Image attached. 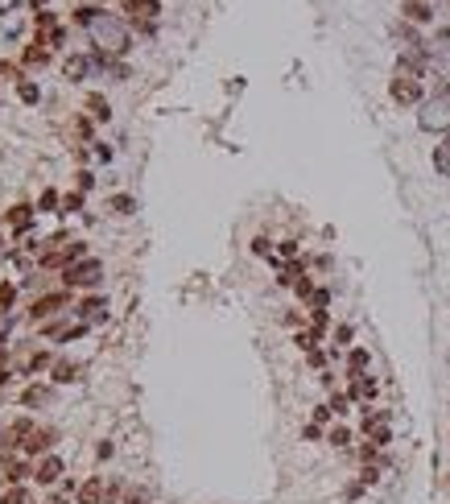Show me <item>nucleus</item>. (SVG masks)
Segmentation results:
<instances>
[{
	"mask_svg": "<svg viewBox=\"0 0 450 504\" xmlns=\"http://www.w3.org/2000/svg\"><path fill=\"white\" fill-rule=\"evenodd\" d=\"M70 302H74V290H45V294H37L33 302H29V310H25V319L29 323H50L54 314H62V310H70Z\"/></svg>",
	"mask_w": 450,
	"mask_h": 504,
	"instance_id": "nucleus-1",
	"label": "nucleus"
},
{
	"mask_svg": "<svg viewBox=\"0 0 450 504\" xmlns=\"http://www.w3.org/2000/svg\"><path fill=\"white\" fill-rule=\"evenodd\" d=\"M66 290H95L99 281H103V261L99 256H83V261H74L70 269H62V277H58Z\"/></svg>",
	"mask_w": 450,
	"mask_h": 504,
	"instance_id": "nucleus-2",
	"label": "nucleus"
},
{
	"mask_svg": "<svg viewBox=\"0 0 450 504\" xmlns=\"http://www.w3.org/2000/svg\"><path fill=\"white\" fill-rule=\"evenodd\" d=\"M389 99H393L397 108H422V103H426V87H422V79H413V74H393V79H389Z\"/></svg>",
	"mask_w": 450,
	"mask_h": 504,
	"instance_id": "nucleus-3",
	"label": "nucleus"
},
{
	"mask_svg": "<svg viewBox=\"0 0 450 504\" xmlns=\"http://www.w3.org/2000/svg\"><path fill=\"white\" fill-rule=\"evenodd\" d=\"M418 124L426 132H450V99H442V95L426 99L422 112H418Z\"/></svg>",
	"mask_w": 450,
	"mask_h": 504,
	"instance_id": "nucleus-4",
	"label": "nucleus"
},
{
	"mask_svg": "<svg viewBox=\"0 0 450 504\" xmlns=\"http://www.w3.org/2000/svg\"><path fill=\"white\" fill-rule=\"evenodd\" d=\"M33 480V459L29 455H4L0 459V484L12 488V484H29Z\"/></svg>",
	"mask_w": 450,
	"mask_h": 504,
	"instance_id": "nucleus-5",
	"label": "nucleus"
},
{
	"mask_svg": "<svg viewBox=\"0 0 450 504\" xmlns=\"http://www.w3.org/2000/svg\"><path fill=\"white\" fill-rule=\"evenodd\" d=\"M62 476H66L62 455H41V459H33V484H37V488H54V484H62Z\"/></svg>",
	"mask_w": 450,
	"mask_h": 504,
	"instance_id": "nucleus-6",
	"label": "nucleus"
},
{
	"mask_svg": "<svg viewBox=\"0 0 450 504\" xmlns=\"http://www.w3.org/2000/svg\"><path fill=\"white\" fill-rule=\"evenodd\" d=\"M58 439H62V434H58L54 426H37V430H33V434L25 439V451H21V455H29V459H41V455H54V447H58Z\"/></svg>",
	"mask_w": 450,
	"mask_h": 504,
	"instance_id": "nucleus-7",
	"label": "nucleus"
},
{
	"mask_svg": "<svg viewBox=\"0 0 450 504\" xmlns=\"http://www.w3.org/2000/svg\"><path fill=\"white\" fill-rule=\"evenodd\" d=\"M33 219H37V207H33V203H17V207H8V211H4V219H0V228H8V232H17V236H25Z\"/></svg>",
	"mask_w": 450,
	"mask_h": 504,
	"instance_id": "nucleus-8",
	"label": "nucleus"
},
{
	"mask_svg": "<svg viewBox=\"0 0 450 504\" xmlns=\"http://www.w3.org/2000/svg\"><path fill=\"white\" fill-rule=\"evenodd\" d=\"M124 17H128V25H157L161 4L157 0H124Z\"/></svg>",
	"mask_w": 450,
	"mask_h": 504,
	"instance_id": "nucleus-9",
	"label": "nucleus"
},
{
	"mask_svg": "<svg viewBox=\"0 0 450 504\" xmlns=\"http://www.w3.org/2000/svg\"><path fill=\"white\" fill-rule=\"evenodd\" d=\"M54 360H58V356H54L50 347H33V352H25V364H21V372H25V376H37V372H45V376H50Z\"/></svg>",
	"mask_w": 450,
	"mask_h": 504,
	"instance_id": "nucleus-10",
	"label": "nucleus"
},
{
	"mask_svg": "<svg viewBox=\"0 0 450 504\" xmlns=\"http://www.w3.org/2000/svg\"><path fill=\"white\" fill-rule=\"evenodd\" d=\"M54 393H58V385H37V381H33V385H25V389H21V405H25V410L50 405V401H54Z\"/></svg>",
	"mask_w": 450,
	"mask_h": 504,
	"instance_id": "nucleus-11",
	"label": "nucleus"
},
{
	"mask_svg": "<svg viewBox=\"0 0 450 504\" xmlns=\"http://www.w3.org/2000/svg\"><path fill=\"white\" fill-rule=\"evenodd\" d=\"M401 21H409V25H430V21H434V4H430V0H401Z\"/></svg>",
	"mask_w": 450,
	"mask_h": 504,
	"instance_id": "nucleus-12",
	"label": "nucleus"
},
{
	"mask_svg": "<svg viewBox=\"0 0 450 504\" xmlns=\"http://www.w3.org/2000/svg\"><path fill=\"white\" fill-rule=\"evenodd\" d=\"M103 492H108V480L103 476H87L74 492V504H103Z\"/></svg>",
	"mask_w": 450,
	"mask_h": 504,
	"instance_id": "nucleus-13",
	"label": "nucleus"
},
{
	"mask_svg": "<svg viewBox=\"0 0 450 504\" xmlns=\"http://www.w3.org/2000/svg\"><path fill=\"white\" fill-rule=\"evenodd\" d=\"M50 54H54V50H50L45 33H37V37L21 50V62H25V66H45V62H50Z\"/></svg>",
	"mask_w": 450,
	"mask_h": 504,
	"instance_id": "nucleus-14",
	"label": "nucleus"
},
{
	"mask_svg": "<svg viewBox=\"0 0 450 504\" xmlns=\"http://www.w3.org/2000/svg\"><path fill=\"white\" fill-rule=\"evenodd\" d=\"M79 372H83V364H79V360L58 356V360H54V368H50V385H74V381H79Z\"/></svg>",
	"mask_w": 450,
	"mask_h": 504,
	"instance_id": "nucleus-15",
	"label": "nucleus"
},
{
	"mask_svg": "<svg viewBox=\"0 0 450 504\" xmlns=\"http://www.w3.org/2000/svg\"><path fill=\"white\" fill-rule=\"evenodd\" d=\"M91 66H95V62H91V54H70V58L62 62V74H66L70 83H79V79H87V74H91Z\"/></svg>",
	"mask_w": 450,
	"mask_h": 504,
	"instance_id": "nucleus-16",
	"label": "nucleus"
},
{
	"mask_svg": "<svg viewBox=\"0 0 450 504\" xmlns=\"http://www.w3.org/2000/svg\"><path fill=\"white\" fill-rule=\"evenodd\" d=\"M74 314H79L83 323H103V319H108V298H83Z\"/></svg>",
	"mask_w": 450,
	"mask_h": 504,
	"instance_id": "nucleus-17",
	"label": "nucleus"
},
{
	"mask_svg": "<svg viewBox=\"0 0 450 504\" xmlns=\"http://www.w3.org/2000/svg\"><path fill=\"white\" fill-rule=\"evenodd\" d=\"M83 108H87V116H91V120H99V124H108V120H112V103H108L99 91H91V95L83 99Z\"/></svg>",
	"mask_w": 450,
	"mask_h": 504,
	"instance_id": "nucleus-18",
	"label": "nucleus"
},
{
	"mask_svg": "<svg viewBox=\"0 0 450 504\" xmlns=\"http://www.w3.org/2000/svg\"><path fill=\"white\" fill-rule=\"evenodd\" d=\"M0 504H37L29 484H12V488H0Z\"/></svg>",
	"mask_w": 450,
	"mask_h": 504,
	"instance_id": "nucleus-19",
	"label": "nucleus"
},
{
	"mask_svg": "<svg viewBox=\"0 0 450 504\" xmlns=\"http://www.w3.org/2000/svg\"><path fill=\"white\" fill-rule=\"evenodd\" d=\"M368 364H372L368 347H347V376H364V372H368Z\"/></svg>",
	"mask_w": 450,
	"mask_h": 504,
	"instance_id": "nucleus-20",
	"label": "nucleus"
},
{
	"mask_svg": "<svg viewBox=\"0 0 450 504\" xmlns=\"http://www.w3.org/2000/svg\"><path fill=\"white\" fill-rule=\"evenodd\" d=\"M351 397H356V401H372V397H376V381H372L368 372H364V376H351Z\"/></svg>",
	"mask_w": 450,
	"mask_h": 504,
	"instance_id": "nucleus-21",
	"label": "nucleus"
},
{
	"mask_svg": "<svg viewBox=\"0 0 450 504\" xmlns=\"http://www.w3.org/2000/svg\"><path fill=\"white\" fill-rule=\"evenodd\" d=\"M74 25H99L103 21V8H95V4H83V8H74V17H70Z\"/></svg>",
	"mask_w": 450,
	"mask_h": 504,
	"instance_id": "nucleus-22",
	"label": "nucleus"
},
{
	"mask_svg": "<svg viewBox=\"0 0 450 504\" xmlns=\"http://www.w3.org/2000/svg\"><path fill=\"white\" fill-rule=\"evenodd\" d=\"M17 99H21V103H29V108H33V103H37V99H41V87H37V83H33V79H21V83H17Z\"/></svg>",
	"mask_w": 450,
	"mask_h": 504,
	"instance_id": "nucleus-23",
	"label": "nucleus"
},
{
	"mask_svg": "<svg viewBox=\"0 0 450 504\" xmlns=\"http://www.w3.org/2000/svg\"><path fill=\"white\" fill-rule=\"evenodd\" d=\"M12 306H17V281H0V319H8Z\"/></svg>",
	"mask_w": 450,
	"mask_h": 504,
	"instance_id": "nucleus-24",
	"label": "nucleus"
},
{
	"mask_svg": "<svg viewBox=\"0 0 450 504\" xmlns=\"http://www.w3.org/2000/svg\"><path fill=\"white\" fill-rule=\"evenodd\" d=\"M120 504H153V488H145V484H128V492H124V501Z\"/></svg>",
	"mask_w": 450,
	"mask_h": 504,
	"instance_id": "nucleus-25",
	"label": "nucleus"
},
{
	"mask_svg": "<svg viewBox=\"0 0 450 504\" xmlns=\"http://www.w3.org/2000/svg\"><path fill=\"white\" fill-rule=\"evenodd\" d=\"M393 33H397L401 41H409L413 50H426V46H422V37H418V29H413L409 21H397V25H393Z\"/></svg>",
	"mask_w": 450,
	"mask_h": 504,
	"instance_id": "nucleus-26",
	"label": "nucleus"
},
{
	"mask_svg": "<svg viewBox=\"0 0 450 504\" xmlns=\"http://www.w3.org/2000/svg\"><path fill=\"white\" fill-rule=\"evenodd\" d=\"M327 443H331V447H339V451H343V447H351V426H343V422H339V426H331V430H327Z\"/></svg>",
	"mask_w": 450,
	"mask_h": 504,
	"instance_id": "nucleus-27",
	"label": "nucleus"
},
{
	"mask_svg": "<svg viewBox=\"0 0 450 504\" xmlns=\"http://www.w3.org/2000/svg\"><path fill=\"white\" fill-rule=\"evenodd\" d=\"M434 170H438L442 178H450V141L434 145Z\"/></svg>",
	"mask_w": 450,
	"mask_h": 504,
	"instance_id": "nucleus-28",
	"label": "nucleus"
},
{
	"mask_svg": "<svg viewBox=\"0 0 450 504\" xmlns=\"http://www.w3.org/2000/svg\"><path fill=\"white\" fill-rule=\"evenodd\" d=\"M124 492H128V484H124L120 476H112V480H108V492H103V504H120Z\"/></svg>",
	"mask_w": 450,
	"mask_h": 504,
	"instance_id": "nucleus-29",
	"label": "nucleus"
},
{
	"mask_svg": "<svg viewBox=\"0 0 450 504\" xmlns=\"http://www.w3.org/2000/svg\"><path fill=\"white\" fill-rule=\"evenodd\" d=\"M37 211H54V215H58V211H62V194H58L54 186H50V190H41V199H37Z\"/></svg>",
	"mask_w": 450,
	"mask_h": 504,
	"instance_id": "nucleus-30",
	"label": "nucleus"
},
{
	"mask_svg": "<svg viewBox=\"0 0 450 504\" xmlns=\"http://www.w3.org/2000/svg\"><path fill=\"white\" fill-rule=\"evenodd\" d=\"M108 207H112L116 215H132V211H136V199H132V194H112Z\"/></svg>",
	"mask_w": 450,
	"mask_h": 504,
	"instance_id": "nucleus-31",
	"label": "nucleus"
},
{
	"mask_svg": "<svg viewBox=\"0 0 450 504\" xmlns=\"http://www.w3.org/2000/svg\"><path fill=\"white\" fill-rule=\"evenodd\" d=\"M318 339H323V331H298V335H294V343H298L302 352H318Z\"/></svg>",
	"mask_w": 450,
	"mask_h": 504,
	"instance_id": "nucleus-32",
	"label": "nucleus"
},
{
	"mask_svg": "<svg viewBox=\"0 0 450 504\" xmlns=\"http://www.w3.org/2000/svg\"><path fill=\"white\" fill-rule=\"evenodd\" d=\"M389 422H393L389 410H364V430H372V426H389Z\"/></svg>",
	"mask_w": 450,
	"mask_h": 504,
	"instance_id": "nucleus-33",
	"label": "nucleus"
},
{
	"mask_svg": "<svg viewBox=\"0 0 450 504\" xmlns=\"http://www.w3.org/2000/svg\"><path fill=\"white\" fill-rule=\"evenodd\" d=\"M79 211H83V190L62 194V211H58V215H79Z\"/></svg>",
	"mask_w": 450,
	"mask_h": 504,
	"instance_id": "nucleus-34",
	"label": "nucleus"
},
{
	"mask_svg": "<svg viewBox=\"0 0 450 504\" xmlns=\"http://www.w3.org/2000/svg\"><path fill=\"white\" fill-rule=\"evenodd\" d=\"M364 434H368V443H376L380 451L393 443V430H389V426H372V430H364Z\"/></svg>",
	"mask_w": 450,
	"mask_h": 504,
	"instance_id": "nucleus-35",
	"label": "nucleus"
},
{
	"mask_svg": "<svg viewBox=\"0 0 450 504\" xmlns=\"http://www.w3.org/2000/svg\"><path fill=\"white\" fill-rule=\"evenodd\" d=\"M33 25H37V33H50V29H58V17H54L50 8H41V12L33 17Z\"/></svg>",
	"mask_w": 450,
	"mask_h": 504,
	"instance_id": "nucleus-36",
	"label": "nucleus"
},
{
	"mask_svg": "<svg viewBox=\"0 0 450 504\" xmlns=\"http://www.w3.org/2000/svg\"><path fill=\"white\" fill-rule=\"evenodd\" d=\"M70 128H74V137H79V141H91V132H95V128H91V116H74V120H70Z\"/></svg>",
	"mask_w": 450,
	"mask_h": 504,
	"instance_id": "nucleus-37",
	"label": "nucleus"
},
{
	"mask_svg": "<svg viewBox=\"0 0 450 504\" xmlns=\"http://www.w3.org/2000/svg\"><path fill=\"white\" fill-rule=\"evenodd\" d=\"M351 335H356L351 323H339V327H335V347H351Z\"/></svg>",
	"mask_w": 450,
	"mask_h": 504,
	"instance_id": "nucleus-38",
	"label": "nucleus"
},
{
	"mask_svg": "<svg viewBox=\"0 0 450 504\" xmlns=\"http://www.w3.org/2000/svg\"><path fill=\"white\" fill-rule=\"evenodd\" d=\"M327 405H331V414H339V418H343V414H347V405H351V393H335Z\"/></svg>",
	"mask_w": 450,
	"mask_h": 504,
	"instance_id": "nucleus-39",
	"label": "nucleus"
},
{
	"mask_svg": "<svg viewBox=\"0 0 450 504\" xmlns=\"http://www.w3.org/2000/svg\"><path fill=\"white\" fill-rule=\"evenodd\" d=\"M0 79H8V83H21V79H29L21 66H12V62H0Z\"/></svg>",
	"mask_w": 450,
	"mask_h": 504,
	"instance_id": "nucleus-40",
	"label": "nucleus"
},
{
	"mask_svg": "<svg viewBox=\"0 0 450 504\" xmlns=\"http://www.w3.org/2000/svg\"><path fill=\"white\" fill-rule=\"evenodd\" d=\"M45 41H50V50H62V46H66V29H62V25H58V29H50V33H45Z\"/></svg>",
	"mask_w": 450,
	"mask_h": 504,
	"instance_id": "nucleus-41",
	"label": "nucleus"
},
{
	"mask_svg": "<svg viewBox=\"0 0 450 504\" xmlns=\"http://www.w3.org/2000/svg\"><path fill=\"white\" fill-rule=\"evenodd\" d=\"M74 178H79V190H83V194H87V190L95 186V174H91V170H79Z\"/></svg>",
	"mask_w": 450,
	"mask_h": 504,
	"instance_id": "nucleus-42",
	"label": "nucleus"
},
{
	"mask_svg": "<svg viewBox=\"0 0 450 504\" xmlns=\"http://www.w3.org/2000/svg\"><path fill=\"white\" fill-rule=\"evenodd\" d=\"M252 252H256V256H273V244H269L265 236H256V240H252Z\"/></svg>",
	"mask_w": 450,
	"mask_h": 504,
	"instance_id": "nucleus-43",
	"label": "nucleus"
},
{
	"mask_svg": "<svg viewBox=\"0 0 450 504\" xmlns=\"http://www.w3.org/2000/svg\"><path fill=\"white\" fill-rule=\"evenodd\" d=\"M310 323H314V331H327L331 314H327V310H310Z\"/></svg>",
	"mask_w": 450,
	"mask_h": 504,
	"instance_id": "nucleus-44",
	"label": "nucleus"
},
{
	"mask_svg": "<svg viewBox=\"0 0 450 504\" xmlns=\"http://www.w3.org/2000/svg\"><path fill=\"white\" fill-rule=\"evenodd\" d=\"M302 439H306V443H318V439H323V426H314V422H310V426L302 430Z\"/></svg>",
	"mask_w": 450,
	"mask_h": 504,
	"instance_id": "nucleus-45",
	"label": "nucleus"
},
{
	"mask_svg": "<svg viewBox=\"0 0 450 504\" xmlns=\"http://www.w3.org/2000/svg\"><path fill=\"white\" fill-rule=\"evenodd\" d=\"M112 455H116V447H112V443H99V447H95V459H99V463H103V459H112Z\"/></svg>",
	"mask_w": 450,
	"mask_h": 504,
	"instance_id": "nucleus-46",
	"label": "nucleus"
},
{
	"mask_svg": "<svg viewBox=\"0 0 450 504\" xmlns=\"http://www.w3.org/2000/svg\"><path fill=\"white\" fill-rule=\"evenodd\" d=\"M281 256L294 261V256H298V244H294V240H281Z\"/></svg>",
	"mask_w": 450,
	"mask_h": 504,
	"instance_id": "nucleus-47",
	"label": "nucleus"
},
{
	"mask_svg": "<svg viewBox=\"0 0 450 504\" xmlns=\"http://www.w3.org/2000/svg\"><path fill=\"white\" fill-rule=\"evenodd\" d=\"M323 422H331V405H318L314 410V426H323Z\"/></svg>",
	"mask_w": 450,
	"mask_h": 504,
	"instance_id": "nucleus-48",
	"label": "nucleus"
},
{
	"mask_svg": "<svg viewBox=\"0 0 450 504\" xmlns=\"http://www.w3.org/2000/svg\"><path fill=\"white\" fill-rule=\"evenodd\" d=\"M91 145H95V141H91ZM95 157H99V161H112V149H108V145H95Z\"/></svg>",
	"mask_w": 450,
	"mask_h": 504,
	"instance_id": "nucleus-49",
	"label": "nucleus"
},
{
	"mask_svg": "<svg viewBox=\"0 0 450 504\" xmlns=\"http://www.w3.org/2000/svg\"><path fill=\"white\" fill-rule=\"evenodd\" d=\"M356 496H364V484L356 480V484H347V501H356Z\"/></svg>",
	"mask_w": 450,
	"mask_h": 504,
	"instance_id": "nucleus-50",
	"label": "nucleus"
},
{
	"mask_svg": "<svg viewBox=\"0 0 450 504\" xmlns=\"http://www.w3.org/2000/svg\"><path fill=\"white\" fill-rule=\"evenodd\" d=\"M8 385H12V372H8V368H0V393H4Z\"/></svg>",
	"mask_w": 450,
	"mask_h": 504,
	"instance_id": "nucleus-51",
	"label": "nucleus"
},
{
	"mask_svg": "<svg viewBox=\"0 0 450 504\" xmlns=\"http://www.w3.org/2000/svg\"><path fill=\"white\" fill-rule=\"evenodd\" d=\"M0 347H8V319H0Z\"/></svg>",
	"mask_w": 450,
	"mask_h": 504,
	"instance_id": "nucleus-52",
	"label": "nucleus"
},
{
	"mask_svg": "<svg viewBox=\"0 0 450 504\" xmlns=\"http://www.w3.org/2000/svg\"><path fill=\"white\" fill-rule=\"evenodd\" d=\"M438 46H447V50H450V25H447V29H438Z\"/></svg>",
	"mask_w": 450,
	"mask_h": 504,
	"instance_id": "nucleus-53",
	"label": "nucleus"
},
{
	"mask_svg": "<svg viewBox=\"0 0 450 504\" xmlns=\"http://www.w3.org/2000/svg\"><path fill=\"white\" fill-rule=\"evenodd\" d=\"M0 368H8V347H0Z\"/></svg>",
	"mask_w": 450,
	"mask_h": 504,
	"instance_id": "nucleus-54",
	"label": "nucleus"
},
{
	"mask_svg": "<svg viewBox=\"0 0 450 504\" xmlns=\"http://www.w3.org/2000/svg\"><path fill=\"white\" fill-rule=\"evenodd\" d=\"M442 488H447V492H450V472H447V480H442Z\"/></svg>",
	"mask_w": 450,
	"mask_h": 504,
	"instance_id": "nucleus-55",
	"label": "nucleus"
},
{
	"mask_svg": "<svg viewBox=\"0 0 450 504\" xmlns=\"http://www.w3.org/2000/svg\"><path fill=\"white\" fill-rule=\"evenodd\" d=\"M37 4H45V0H33V8H37Z\"/></svg>",
	"mask_w": 450,
	"mask_h": 504,
	"instance_id": "nucleus-56",
	"label": "nucleus"
},
{
	"mask_svg": "<svg viewBox=\"0 0 450 504\" xmlns=\"http://www.w3.org/2000/svg\"><path fill=\"white\" fill-rule=\"evenodd\" d=\"M447 364H450V356H447Z\"/></svg>",
	"mask_w": 450,
	"mask_h": 504,
	"instance_id": "nucleus-57",
	"label": "nucleus"
},
{
	"mask_svg": "<svg viewBox=\"0 0 450 504\" xmlns=\"http://www.w3.org/2000/svg\"><path fill=\"white\" fill-rule=\"evenodd\" d=\"M0 248H4V244H0Z\"/></svg>",
	"mask_w": 450,
	"mask_h": 504,
	"instance_id": "nucleus-58",
	"label": "nucleus"
}]
</instances>
